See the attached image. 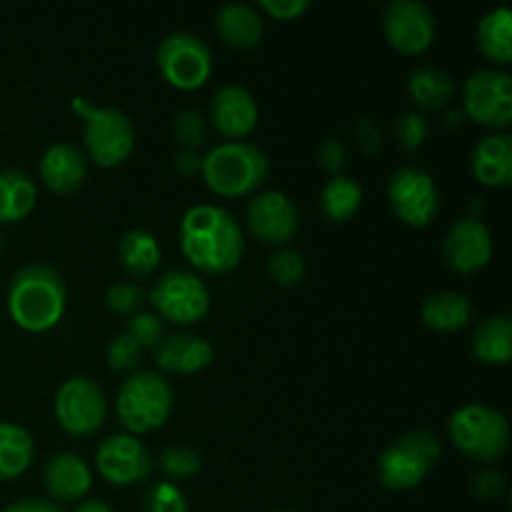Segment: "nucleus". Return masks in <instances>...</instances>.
<instances>
[{
	"instance_id": "obj_19",
	"label": "nucleus",
	"mask_w": 512,
	"mask_h": 512,
	"mask_svg": "<svg viewBox=\"0 0 512 512\" xmlns=\"http://www.w3.org/2000/svg\"><path fill=\"white\" fill-rule=\"evenodd\" d=\"M43 488L53 503H80L93 488V470L80 455L63 450L45 460Z\"/></svg>"
},
{
	"instance_id": "obj_24",
	"label": "nucleus",
	"mask_w": 512,
	"mask_h": 512,
	"mask_svg": "<svg viewBox=\"0 0 512 512\" xmlns=\"http://www.w3.org/2000/svg\"><path fill=\"white\" fill-rule=\"evenodd\" d=\"M118 260L128 278L145 280L158 270L163 250H160L158 238L150 230L130 228L118 240Z\"/></svg>"
},
{
	"instance_id": "obj_41",
	"label": "nucleus",
	"mask_w": 512,
	"mask_h": 512,
	"mask_svg": "<svg viewBox=\"0 0 512 512\" xmlns=\"http://www.w3.org/2000/svg\"><path fill=\"white\" fill-rule=\"evenodd\" d=\"M255 10H263L280 23H290V20H298L300 15L308 13L310 3L308 0H260Z\"/></svg>"
},
{
	"instance_id": "obj_30",
	"label": "nucleus",
	"mask_w": 512,
	"mask_h": 512,
	"mask_svg": "<svg viewBox=\"0 0 512 512\" xmlns=\"http://www.w3.org/2000/svg\"><path fill=\"white\" fill-rule=\"evenodd\" d=\"M360 205H363V188L350 175H335L320 193V208L330 223H345L358 213Z\"/></svg>"
},
{
	"instance_id": "obj_22",
	"label": "nucleus",
	"mask_w": 512,
	"mask_h": 512,
	"mask_svg": "<svg viewBox=\"0 0 512 512\" xmlns=\"http://www.w3.org/2000/svg\"><path fill=\"white\" fill-rule=\"evenodd\" d=\"M473 300L458 290H438L430 293L420 305V320L435 333H458L473 320Z\"/></svg>"
},
{
	"instance_id": "obj_39",
	"label": "nucleus",
	"mask_w": 512,
	"mask_h": 512,
	"mask_svg": "<svg viewBox=\"0 0 512 512\" xmlns=\"http://www.w3.org/2000/svg\"><path fill=\"white\" fill-rule=\"evenodd\" d=\"M505 493V478L495 468H483L473 478V495L480 503H495Z\"/></svg>"
},
{
	"instance_id": "obj_26",
	"label": "nucleus",
	"mask_w": 512,
	"mask_h": 512,
	"mask_svg": "<svg viewBox=\"0 0 512 512\" xmlns=\"http://www.w3.org/2000/svg\"><path fill=\"white\" fill-rule=\"evenodd\" d=\"M38 203V185L25 170H0V225L20 223Z\"/></svg>"
},
{
	"instance_id": "obj_44",
	"label": "nucleus",
	"mask_w": 512,
	"mask_h": 512,
	"mask_svg": "<svg viewBox=\"0 0 512 512\" xmlns=\"http://www.w3.org/2000/svg\"><path fill=\"white\" fill-rule=\"evenodd\" d=\"M173 165L183 178H193V175H198L200 170H203V155H200L198 150H180V153L175 155Z\"/></svg>"
},
{
	"instance_id": "obj_28",
	"label": "nucleus",
	"mask_w": 512,
	"mask_h": 512,
	"mask_svg": "<svg viewBox=\"0 0 512 512\" xmlns=\"http://www.w3.org/2000/svg\"><path fill=\"white\" fill-rule=\"evenodd\" d=\"M408 95L418 108L443 110L455 95V80L438 65H420L408 78Z\"/></svg>"
},
{
	"instance_id": "obj_20",
	"label": "nucleus",
	"mask_w": 512,
	"mask_h": 512,
	"mask_svg": "<svg viewBox=\"0 0 512 512\" xmlns=\"http://www.w3.org/2000/svg\"><path fill=\"white\" fill-rule=\"evenodd\" d=\"M155 353V365L163 373L170 375H195L203 373L208 365H213L215 348L210 340L195 333H173L165 335L158 343Z\"/></svg>"
},
{
	"instance_id": "obj_31",
	"label": "nucleus",
	"mask_w": 512,
	"mask_h": 512,
	"mask_svg": "<svg viewBox=\"0 0 512 512\" xmlns=\"http://www.w3.org/2000/svg\"><path fill=\"white\" fill-rule=\"evenodd\" d=\"M155 465L168 478V483H180V480L195 478L203 468V460H200L198 450L188 448V445H170L158 455Z\"/></svg>"
},
{
	"instance_id": "obj_4",
	"label": "nucleus",
	"mask_w": 512,
	"mask_h": 512,
	"mask_svg": "<svg viewBox=\"0 0 512 512\" xmlns=\"http://www.w3.org/2000/svg\"><path fill=\"white\" fill-rule=\"evenodd\" d=\"M175 405V390L163 373L135 370L120 383L115 395V418L128 435L153 433L170 420Z\"/></svg>"
},
{
	"instance_id": "obj_46",
	"label": "nucleus",
	"mask_w": 512,
	"mask_h": 512,
	"mask_svg": "<svg viewBox=\"0 0 512 512\" xmlns=\"http://www.w3.org/2000/svg\"><path fill=\"white\" fill-rule=\"evenodd\" d=\"M463 118H465L463 110H453V113H448V128H458V125H463Z\"/></svg>"
},
{
	"instance_id": "obj_47",
	"label": "nucleus",
	"mask_w": 512,
	"mask_h": 512,
	"mask_svg": "<svg viewBox=\"0 0 512 512\" xmlns=\"http://www.w3.org/2000/svg\"><path fill=\"white\" fill-rule=\"evenodd\" d=\"M3 250H5V243H3V233H0V255H3Z\"/></svg>"
},
{
	"instance_id": "obj_34",
	"label": "nucleus",
	"mask_w": 512,
	"mask_h": 512,
	"mask_svg": "<svg viewBox=\"0 0 512 512\" xmlns=\"http://www.w3.org/2000/svg\"><path fill=\"white\" fill-rule=\"evenodd\" d=\"M103 303L108 313L120 315V318H133L135 313L143 310L148 300H145V290L138 283H115L105 290Z\"/></svg>"
},
{
	"instance_id": "obj_33",
	"label": "nucleus",
	"mask_w": 512,
	"mask_h": 512,
	"mask_svg": "<svg viewBox=\"0 0 512 512\" xmlns=\"http://www.w3.org/2000/svg\"><path fill=\"white\" fill-rule=\"evenodd\" d=\"M305 258L295 248H280L268 258V278L280 288H295L305 278Z\"/></svg>"
},
{
	"instance_id": "obj_37",
	"label": "nucleus",
	"mask_w": 512,
	"mask_h": 512,
	"mask_svg": "<svg viewBox=\"0 0 512 512\" xmlns=\"http://www.w3.org/2000/svg\"><path fill=\"white\" fill-rule=\"evenodd\" d=\"M143 510L145 512H190L188 498L183 495V490L175 483L168 480H160V483L150 485L148 493L143 498Z\"/></svg>"
},
{
	"instance_id": "obj_11",
	"label": "nucleus",
	"mask_w": 512,
	"mask_h": 512,
	"mask_svg": "<svg viewBox=\"0 0 512 512\" xmlns=\"http://www.w3.org/2000/svg\"><path fill=\"white\" fill-rule=\"evenodd\" d=\"M463 113L478 125L505 133L512 123V78L508 70L480 68L463 85Z\"/></svg>"
},
{
	"instance_id": "obj_25",
	"label": "nucleus",
	"mask_w": 512,
	"mask_h": 512,
	"mask_svg": "<svg viewBox=\"0 0 512 512\" xmlns=\"http://www.w3.org/2000/svg\"><path fill=\"white\" fill-rule=\"evenodd\" d=\"M470 350L483 365L503 368L512 358V318L508 313H498L485 318L475 328Z\"/></svg>"
},
{
	"instance_id": "obj_23",
	"label": "nucleus",
	"mask_w": 512,
	"mask_h": 512,
	"mask_svg": "<svg viewBox=\"0 0 512 512\" xmlns=\"http://www.w3.org/2000/svg\"><path fill=\"white\" fill-rule=\"evenodd\" d=\"M215 33L225 45L238 50L258 48L263 40V18L253 5L228 3L215 13Z\"/></svg>"
},
{
	"instance_id": "obj_45",
	"label": "nucleus",
	"mask_w": 512,
	"mask_h": 512,
	"mask_svg": "<svg viewBox=\"0 0 512 512\" xmlns=\"http://www.w3.org/2000/svg\"><path fill=\"white\" fill-rule=\"evenodd\" d=\"M73 512H115V508L100 498H83L80 503H75Z\"/></svg>"
},
{
	"instance_id": "obj_35",
	"label": "nucleus",
	"mask_w": 512,
	"mask_h": 512,
	"mask_svg": "<svg viewBox=\"0 0 512 512\" xmlns=\"http://www.w3.org/2000/svg\"><path fill=\"white\" fill-rule=\"evenodd\" d=\"M105 360H108L110 370L130 375L143 363V348L128 333H120L110 338L108 348H105Z\"/></svg>"
},
{
	"instance_id": "obj_13",
	"label": "nucleus",
	"mask_w": 512,
	"mask_h": 512,
	"mask_svg": "<svg viewBox=\"0 0 512 512\" xmlns=\"http://www.w3.org/2000/svg\"><path fill=\"white\" fill-rule=\"evenodd\" d=\"M383 33L400 55H423L438 38V18L423 0H393L383 10Z\"/></svg>"
},
{
	"instance_id": "obj_5",
	"label": "nucleus",
	"mask_w": 512,
	"mask_h": 512,
	"mask_svg": "<svg viewBox=\"0 0 512 512\" xmlns=\"http://www.w3.org/2000/svg\"><path fill=\"white\" fill-rule=\"evenodd\" d=\"M75 115L83 120V153L98 168H118L133 155L135 128L133 120L118 108L93 105L85 98H73Z\"/></svg>"
},
{
	"instance_id": "obj_7",
	"label": "nucleus",
	"mask_w": 512,
	"mask_h": 512,
	"mask_svg": "<svg viewBox=\"0 0 512 512\" xmlns=\"http://www.w3.org/2000/svg\"><path fill=\"white\" fill-rule=\"evenodd\" d=\"M443 448L430 430H410L395 438L378 458V480L390 493L418 488L438 465Z\"/></svg>"
},
{
	"instance_id": "obj_15",
	"label": "nucleus",
	"mask_w": 512,
	"mask_h": 512,
	"mask_svg": "<svg viewBox=\"0 0 512 512\" xmlns=\"http://www.w3.org/2000/svg\"><path fill=\"white\" fill-rule=\"evenodd\" d=\"M245 225L250 235L265 245H285L300 228V215L293 200L280 190L253 195L245 208Z\"/></svg>"
},
{
	"instance_id": "obj_27",
	"label": "nucleus",
	"mask_w": 512,
	"mask_h": 512,
	"mask_svg": "<svg viewBox=\"0 0 512 512\" xmlns=\"http://www.w3.org/2000/svg\"><path fill=\"white\" fill-rule=\"evenodd\" d=\"M35 458V440L28 428L10 420H0V483L28 473Z\"/></svg>"
},
{
	"instance_id": "obj_43",
	"label": "nucleus",
	"mask_w": 512,
	"mask_h": 512,
	"mask_svg": "<svg viewBox=\"0 0 512 512\" xmlns=\"http://www.w3.org/2000/svg\"><path fill=\"white\" fill-rule=\"evenodd\" d=\"M0 512H65V510H63V505L53 503V500L23 498V500H15V503L5 505Z\"/></svg>"
},
{
	"instance_id": "obj_1",
	"label": "nucleus",
	"mask_w": 512,
	"mask_h": 512,
	"mask_svg": "<svg viewBox=\"0 0 512 512\" xmlns=\"http://www.w3.org/2000/svg\"><path fill=\"white\" fill-rule=\"evenodd\" d=\"M180 253L198 273L225 275L245 253V235L233 213L220 205L200 203L185 210L178 228Z\"/></svg>"
},
{
	"instance_id": "obj_9",
	"label": "nucleus",
	"mask_w": 512,
	"mask_h": 512,
	"mask_svg": "<svg viewBox=\"0 0 512 512\" xmlns=\"http://www.w3.org/2000/svg\"><path fill=\"white\" fill-rule=\"evenodd\" d=\"M213 50L200 35L178 30L160 40L155 50V68L160 78L175 90H198L213 75Z\"/></svg>"
},
{
	"instance_id": "obj_16",
	"label": "nucleus",
	"mask_w": 512,
	"mask_h": 512,
	"mask_svg": "<svg viewBox=\"0 0 512 512\" xmlns=\"http://www.w3.org/2000/svg\"><path fill=\"white\" fill-rule=\"evenodd\" d=\"M445 263L458 275H475L493 260V233L475 215L450 225L443 240Z\"/></svg>"
},
{
	"instance_id": "obj_42",
	"label": "nucleus",
	"mask_w": 512,
	"mask_h": 512,
	"mask_svg": "<svg viewBox=\"0 0 512 512\" xmlns=\"http://www.w3.org/2000/svg\"><path fill=\"white\" fill-rule=\"evenodd\" d=\"M355 138H358L360 150H363L368 158L380 155V148H383V133H380L378 123H375L373 118L358 120V125H355Z\"/></svg>"
},
{
	"instance_id": "obj_18",
	"label": "nucleus",
	"mask_w": 512,
	"mask_h": 512,
	"mask_svg": "<svg viewBox=\"0 0 512 512\" xmlns=\"http://www.w3.org/2000/svg\"><path fill=\"white\" fill-rule=\"evenodd\" d=\"M38 175L50 193L73 195L88 180V158L70 140H58L45 148L38 163Z\"/></svg>"
},
{
	"instance_id": "obj_8",
	"label": "nucleus",
	"mask_w": 512,
	"mask_h": 512,
	"mask_svg": "<svg viewBox=\"0 0 512 512\" xmlns=\"http://www.w3.org/2000/svg\"><path fill=\"white\" fill-rule=\"evenodd\" d=\"M160 320L188 328L200 323L210 313V290L205 280L193 270L173 268L160 275L153 288L145 293Z\"/></svg>"
},
{
	"instance_id": "obj_36",
	"label": "nucleus",
	"mask_w": 512,
	"mask_h": 512,
	"mask_svg": "<svg viewBox=\"0 0 512 512\" xmlns=\"http://www.w3.org/2000/svg\"><path fill=\"white\" fill-rule=\"evenodd\" d=\"M393 133L400 148L408 150V153H415V150L423 148L425 140H428L430 123L423 113H418V110H408V113L398 115V120H395L393 125Z\"/></svg>"
},
{
	"instance_id": "obj_32",
	"label": "nucleus",
	"mask_w": 512,
	"mask_h": 512,
	"mask_svg": "<svg viewBox=\"0 0 512 512\" xmlns=\"http://www.w3.org/2000/svg\"><path fill=\"white\" fill-rule=\"evenodd\" d=\"M170 135L180 150H198L208 140V120L200 110L183 108L170 120Z\"/></svg>"
},
{
	"instance_id": "obj_3",
	"label": "nucleus",
	"mask_w": 512,
	"mask_h": 512,
	"mask_svg": "<svg viewBox=\"0 0 512 512\" xmlns=\"http://www.w3.org/2000/svg\"><path fill=\"white\" fill-rule=\"evenodd\" d=\"M205 188L218 198H248L263 188L270 175V160L258 145L235 140L220 143L203 155Z\"/></svg>"
},
{
	"instance_id": "obj_29",
	"label": "nucleus",
	"mask_w": 512,
	"mask_h": 512,
	"mask_svg": "<svg viewBox=\"0 0 512 512\" xmlns=\"http://www.w3.org/2000/svg\"><path fill=\"white\" fill-rule=\"evenodd\" d=\"M478 50L493 65H508L512 60V13L510 8H495L478 23Z\"/></svg>"
},
{
	"instance_id": "obj_38",
	"label": "nucleus",
	"mask_w": 512,
	"mask_h": 512,
	"mask_svg": "<svg viewBox=\"0 0 512 512\" xmlns=\"http://www.w3.org/2000/svg\"><path fill=\"white\" fill-rule=\"evenodd\" d=\"M125 333H128L143 350L145 348L155 350L160 340L165 338V325L155 313H143V310H140V313H135L133 318H128Z\"/></svg>"
},
{
	"instance_id": "obj_40",
	"label": "nucleus",
	"mask_w": 512,
	"mask_h": 512,
	"mask_svg": "<svg viewBox=\"0 0 512 512\" xmlns=\"http://www.w3.org/2000/svg\"><path fill=\"white\" fill-rule=\"evenodd\" d=\"M318 163L325 173H330V178L343 175L345 165H348V150L338 138H325L318 148Z\"/></svg>"
},
{
	"instance_id": "obj_2",
	"label": "nucleus",
	"mask_w": 512,
	"mask_h": 512,
	"mask_svg": "<svg viewBox=\"0 0 512 512\" xmlns=\"http://www.w3.org/2000/svg\"><path fill=\"white\" fill-rule=\"evenodd\" d=\"M8 315L25 333H48L68 310V285L48 263H28L8 285Z\"/></svg>"
},
{
	"instance_id": "obj_21",
	"label": "nucleus",
	"mask_w": 512,
	"mask_h": 512,
	"mask_svg": "<svg viewBox=\"0 0 512 512\" xmlns=\"http://www.w3.org/2000/svg\"><path fill=\"white\" fill-rule=\"evenodd\" d=\"M470 168L485 188H508L512 183V138L510 133H490L478 140L470 155Z\"/></svg>"
},
{
	"instance_id": "obj_17",
	"label": "nucleus",
	"mask_w": 512,
	"mask_h": 512,
	"mask_svg": "<svg viewBox=\"0 0 512 512\" xmlns=\"http://www.w3.org/2000/svg\"><path fill=\"white\" fill-rule=\"evenodd\" d=\"M210 120L213 128L228 138V143L248 138L258 128V100L243 85H223L210 100Z\"/></svg>"
},
{
	"instance_id": "obj_6",
	"label": "nucleus",
	"mask_w": 512,
	"mask_h": 512,
	"mask_svg": "<svg viewBox=\"0 0 512 512\" xmlns=\"http://www.w3.org/2000/svg\"><path fill=\"white\" fill-rule=\"evenodd\" d=\"M448 433L460 453L483 465L503 460L510 448L508 418L498 408L485 403H470L455 410Z\"/></svg>"
},
{
	"instance_id": "obj_10",
	"label": "nucleus",
	"mask_w": 512,
	"mask_h": 512,
	"mask_svg": "<svg viewBox=\"0 0 512 512\" xmlns=\"http://www.w3.org/2000/svg\"><path fill=\"white\" fill-rule=\"evenodd\" d=\"M55 420L73 438H93L108 418V398L88 375H73L58 388L53 400Z\"/></svg>"
},
{
	"instance_id": "obj_12",
	"label": "nucleus",
	"mask_w": 512,
	"mask_h": 512,
	"mask_svg": "<svg viewBox=\"0 0 512 512\" xmlns=\"http://www.w3.org/2000/svg\"><path fill=\"white\" fill-rule=\"evenodd\" d=\"M388 203L400 223L418 230L428 228L440 213L438 183L428 170L405 165L390 175Z\"/></svg>"
},
{
	"instance_id": "obj_48",
	"label": "nucleus",
	"mask_w": 512,
	"mask_h": 512,
	"mask_svg": "<svg viewBox=\"0 0 512 512\" xmlns=\"http://www.w3.org/2000/svg\"><path fill=\"white\" fill-rule=\"evenodd\" d=\"M273 512H295V510H273Z\"/></svg>"
},
{
	"instance_id": "obj_14",
	"label": "nucleus",
	"mask_w": 512,
	"mask_h": 512,
	"mask_svg": "<svg viewBox=\"0 0 512 512\" xmlns=\"http://www.w3.org/2000/svg\"><path fill=\"white\" fill-rule=\"evenodd\" d=\"M95 470L115 488L140 485L153 475L155 460L138 438L128 433L108 435L95 448Z\"/></svg>"
}]
</instances>
